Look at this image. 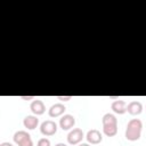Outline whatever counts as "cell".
I'll list each match as a JSON object with an SVG mask.
<instances>
[{"label":"cell","instance_id":"cell-19","mask_svg":"<svg viewBox=\"0 0 146 146\" xmlns=\"http://www.w3.org/2000/svg\"><path fill=\"white\" fill-rule=\"evenodd\" d=\"M55 146H67L66 144H64V143H58V144H56Z\"/></svg>","mask_w":146,"mask_h":146},{"label":"cell","instance_id":"cell-15","mask_svg":"<svg viewBox=\"0 0 146 146\" xmlns=\"http://www.w3.org/2000/svg\"><path fill=\"white\" fill-rule=\"evenodd\" d=\"M57 98L62 102H67V100H71L72 99V96H57Z\"/></svg>","mask_w":146,"mask_h":146},{"label":"cell","instance_id":"cell-14","mask_svg":"<svg viewBox=\"0 0 146 146\" xmlns=\"http://www.w3.org/2000/svg\"><path fill=\"white\" fill-rule=\"evenodd\" d=\"M36 146H50V140L48 138H40L36 143Z\"/></svg>","mask_w":146,"mask_h":146},{"label":"cell","instance_id":"cell-9","mask_svg":"<svg viewBox=\"0 0 146 146\" xmlns=\"http://www.w3.org/2000/svg\"><path fill=\"white\" fill-rule=\"evenodd\" d=\"M23 125L27 130H34L39 125V119L36 115H27L23 120Z\"/></svg>","mask_w":146,"mask_h":146},{"label":"cell","instance_id":"cell-12","mask_svg":"<svg viewBox=\"0 0 146 146\" xmlns=\"http://www.w3.org/2000/svg\"><path fill=\"white\" fill-rule=\"evenodd\" d=\"M103 132L107 137H114L117 133V124H106V125H103Z\"/></svg>","mask_w":146,"mask_h":146},{"label":"cell","instance_id":"cell-13","mask_svg":"<svg viewBox=\"0 0 146 146\" xmlns=\"http://www.w3.org/2000/svg\"><path fill=\"white\" fill-rule=\"evenodd\" d=\"M102 123H103V125H106V124H117V119L115 117L114 114L106 113L102 117Z\"/></svg>","mask_w":146,"mask_h":146},{"label":"cell","instance_id":"cell-17","mask_svg":"<svg viewBox=\"0 0 146 146\" xmlns=\"http://www.w3.org/2000/svg\"><path fill=\"white\" fill-rule=\"evenodd\" d=\"M0 146H14L11 143H8V141H3V143H1L0 144Z\"/></svg>","mask_w":146,"mask_h":146},{"label":"cell","instance_id":"cell-16","mask_svg":"<svg viewBox=\"0 0 146 146\" xmlns=\"http://www.w3.org/2000/svg\"><path fill=\"white\" fill-rule=\"evenodd\" d=\"M21 98H22V99H25V100H31V99H33L34 97H33V96H27V97H26V96H21Z\"/></svg>","mask_w":146,"mask_h":146},{"label":"cell","instance_id":"cell-10","mask_svg":"<svg viewBox=\"0 0 146 146\" xmlns=\"http://www.w3.org/2000/svg\"><path fill=\"white\" fill-rule=\"evenodd\" d=\"M127 112L131 115H139L143 112V104L137 100H132L127 105Z\"/></svg>","mask_w":146,"mask_h":146},{"label":"cell","instance_id":"cell-6","mask_svg":"<svg viewBox=\"0 0 146 146\" xmlns=\"http://www.w3.org/2000/svg\"><path fill=\"white\" fill-rule=\"evenodd\" d=\"M86 139H87L88 144L97 145V144L102 143V140H103V135L100 133L99 130H97V129H91V130H89V131L87 132Z\"/></svg>","mask_w":146,"mask_h":146},{"label":"cell","instance_id":"cell-8","mask_svg":"<svg viewBox=\"0 0 146 146\" xmlns=\"http://www.w3.org/2000/svg\"><path fill=\"white\" fill-rule=\"evenodd\" d=\"M30 110H31V112L34 114V115H42L44 112H46V106H44V104H43V102L42 100H40V99H34L32 103H31V105H30Z\"/></svg>","mask_w":146,"mask_h":146},{"label":"cell","instance_id":"cell-11","mask_svg":"<svg viewBox=\"0 0 146 146\" xmlns=\"http://www.w3.org/2000/svg\"><path fill=\"white\" fill-rule=\"evenodd\" d=\"M111 108L112 111L115 113V114H124L127 112V104L124 100H121V99H117V100H114L111 105Z\"/></svg>","mask_w":146,"mask_h":146},{"label":"cell","instance_id":"cell-7","mask_svg":"<svg viewBox=\"0 0 146 146\" xmlns=\"http://www.w3.org/2000/svg\"><path fill=\"white\" fill-rule=\"evenodd\" d=\"M65 111H66V107H65L64 104L56 103V104L50 106V108L48 110V114H49L50 117H58V116L63 115Z\"/></svg>","mask_w":146,"mask_h":146},{"label":"cell","instance_id":"cell-5","mask_svg":"<svg viewBox=\"0 0 146 146\" xmlns=\"http://www.w3.org/2000/svg\"><path fill=\"white\" fill-rule=\"evenodd\" d=\"M75 125V117L71 114H64L59 119V127L62 130H72Z\"/></svg>","mask_w":146,"mask_h":146},{"label":"cell","instance_id":"cell-4","mask_svg":"<svg viewBox=\"0 0 146 146\" xmlns=\"http://www.w3.org/2000/svg\"><path fill=\"white\" fill-rule=\"evenodd\" d=\"M67 143L70 145H79L84 138V133L80 128H74L67 133Z\"/></svg>","mask_w":146,"mask_h":146},{"label":"cell","instance_id":"cell-1","mask_svg":"<svg viewBox=\"0 0 146 146\" xmlns=\"http://www.w3.org/2000/svg\"><path fill=\"white\" fill-rule=\"evenodd\" d=\"M143 123L139 119H131L125 128V138L130 141H136L140 138Z\"/></svg>","mask_w":146,"mask_h":146},{"label":"cell","instance_id":"cell-3","mask_svg":"<svg viewBox=\"0 0 146 146\" xmlns=\"http://www.w3.org/2000/svg\"><path fill=\"white\" fill-rule=\"evenodd\" d=\"M40 132L46 136V137H50L54 136L57 132V123L52 120H46L40 124Z\"/></svg>","mask_w":146,"mask_h":146},{"label":"cell","instance_id":"cell-2","mask_svg":"<svg viewBox=\"0 0 146 146\" xmlns=\"http://www.w3.org/2000/svg\"><path fill=\"white\" fill-rule=\"evenodd\" d=\"M14 143L18 146H33V141L31 139V136L25 130H18L13 136Z\"/></svg>","mask_w":146,"mask_h":146},{"label":"cell","instance_id":"cell-18","mask_svg":"<svg viewBox=\"0 0 146 146\" xmlns=\"http://www.w3.org/2000/svg\"><path fill=\"white\" fill-rule=\"evenodd\" d=\"M78 146H90L88 143H81V144H79Z\"/></svg>","mask_w":146,"mask_h":146}]
</instances>
